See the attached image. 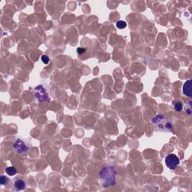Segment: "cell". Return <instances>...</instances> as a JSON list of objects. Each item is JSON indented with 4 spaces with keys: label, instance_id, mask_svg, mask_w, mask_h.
<instances>
[{
    "label": "cell",
    "instance_id": "obj_9",
    "mask_svg": "<svg viewBox=\"0 0 192 192\" xmlns=\"http://www.w3.org/2000/svg\"><path fill=\"white\" fill-rule=\"evenodd\" d=\"M173 104L174 105V108L177 112H181L183 109V104L181 102V101H175L173 103Z\"/></svg>",
    "mask_w": 192,
    "mask_h": 192
},
{
    "label": "cell",
    "instance_id": "obj_8",
    "mask_svg": "<svg viewBox=\"0 0 192 192\" xmlns=\"http://www.w3.org/2000/svg\"><path fill=\"white\" fill-rule=\"evenodd\" d=\"M6 173L8 176H14L15 174H17V170L14 167H9L6 169Z\"/></svg>",
    "mask_w": 192,
    "mask_h": 192
},
{
    "label": "cell",
    "instance_id": "obj_6",
    "mask_svg": "<svg viewBox=\"0 0 192 192\" xmlns=\"http://www.w3.org/2000/svg\"><path fill=\"white\" fill-rule=\"evenodd\" d=\"M14 189L16 191H20L26 189V182L20 178H15L14 179Z\"/></svg>",
    "mask_w": 192,
    "mask_h": 192
},
{
    "label": "cell",
    "instance_id": "obj_14",
    "mask_svg": "<svg viewBox=\"0 0 192 192\" xmlns=\"http://www.w3.org/2000/svg\"><path fill=\"white\" fill-rule=\"evenodd\" d=\"M84 52H86V49H85V48L79 47L77 49V53H79V54H83Z\"/></svg>",
    "mask_w": 192,
    "mask_h": 192
},
{
    "label": "cell",
    "instance_id": "obj_10",
    "mask_svg": "<svg viewBox=\"0 0 192 192\" xmlns=\"http://www.w3.org/2000/svg\"><path fill=\"white\" fill-rule=\"evenodd\" d=\"M117 25V27L119 29H125V27H127V23L125 21H123V20H118L116 23Z\"/></svg>",
    "mask_w": 192,
    "mask_h": 192
},
{
    "label": "cell",
    "instance_id": "obj_2",
    "mask_svg": "<svg viewBox=\"0 0 192 192\" xmlns=\"http://www.w3.org/2000/svg\"><path fill=\"white\" fill-rule=\"evenodd\" d=\"M152 125L157 131L170 132L173 128V123L164 114H158L151 119Z\"/></svg>",
    "mask_w": 192,
    "mask_h": 192
},
{
    "label": "cell",
    "instance_id": "obj_13",
    "mask_svg": "<svg viewBox=\"0 0 192 192\" xmlns=\"http://www.w3.org/2000/svg\"><path fill=\"white\" fill-rule=\"evenodd\" d=\"M191 101H189V103L188 104L189 108H186V112L188 113V114H191Z\"/></svg>",
    "mask_w": 192,
    "mask_h": 192
},
{
    "label": "cell",
    "instance_id": "obj_7",
    "mask_svg": "<svg viewBox=\"0 0 192 192\" xmlns=\"http://www.w3.org/2000/svg\"><path fill=\"white\" fill-rule=\"evenodd\" d=\"M191 86H192V80H187L183 85V89H182V91H183V94L188 97L191 98L192 96L191 93Z\"/></svg>",
    "mask_w": 192,
    "mask_h": 192
},
{
    "label": "cell",
    "instance_id": "obj_3",
    "mask_svg": "<svg viewBox=\"0 0 192 192\" xmlns=\"http://www.w3.org/2000/svg\"><path fill=\"white\" fill-rule=\"evenodd\" d=\"M35 98H36L37 100L38 101H40V102L50 101L46 89H45L42 86H38V87L35 88Z\"/></svg>",
    "mask_w": 192,
    "mask_h": 192
},
{
    "label": "cell",
    "instance_id": "obj_5",
    "mask_svg": "<svg viewBox=\"0 0 192 192\" xmlns=\"http://www.w3.org/2000/svg\"><path fill=\"white\" fill-rule=\"evenodd\" d=\"M14 147L18 154L27 153L29 150V146L21 139H19V138L14 142Z\"/></svg>",
    "mask_w": 192,
    "mask_h": 192
},
{
    "label": "cell",
    "instance_id": "obj_11",
    "mask_svg": "<svg viewBox=\"0 0 192 192\" xmlns=\"http://www.w3.org/2000/svg\"><path fill=\"white\" fill-rule=\"evenodd\" d=\"M0 183L2 185H6L9 183L8 177L6 176H1L0 177Z\"/></svg>",
    "mask_w": 192,
    "mask_h": 192
},
{
    "label": "cell",
    "instance_id": "obj_12",
    "mask_svg": "<svg viewBox=\"0 0 192 192\" xmlns=\"http://www.w3.org/2000/svg\"><path fill=\"white\" fill-rule=\"evenodd\" d=\"M41 61H42L45 65H47V64H48L50 62V58L47 56H46V55H44V56L41 57Z\"/></svg>",
    "mask_w": 192,
    "mask_h": 192
},
{
    "label": "cell",
    "instance_id": "obj_1",
    "mask_svg": "<svg viewBox=\"0 0 192 192\" xmlns=\"http://www.w3.org/2000/svg\"><path fill=\"white\" fill-rule=\"evenodd\" d=\"M117 168L114 166L108 165L102 168L99 173L101 184L104 188L113 186L117 182Z\"/></svg>",
    "mask_w": 192,
    "mask_h": 192
},
{
    "label": "cell",
    "instance_id": "obj_4",
    "mask_svg": "<svg viewBox=\"0 0 192 192\" xmlns=\"http://www.w3.org/2000/svg\"><path fill=\"white\" fill-rule=\"evenodd\" d=\"M179 159L174 154H170L165 158L166 165L169 169L174 170L179 164Z\"/></svg>",
    "mask_w": 192,
    "mask_h": 192
}]
</instances>
